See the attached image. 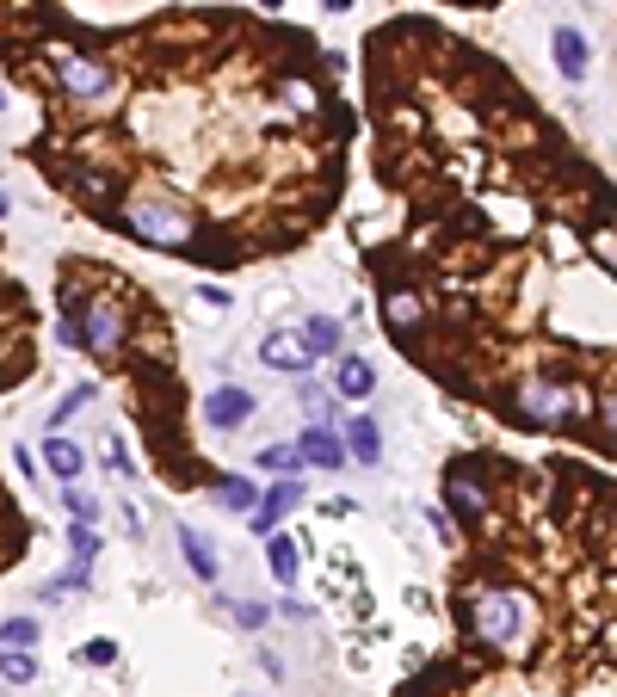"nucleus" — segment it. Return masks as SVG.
<instances>
[{"instance_id":"f257e3e1","label":"nucleus","mask_w":617,"mask_h":697,"mask_svg":"<svg viewBox=\"0 0 617 697\" xmlns=\"http://www.w3.org/2000/svg\"><path fill=\"white\" fill-rule=\"evenodd\" d=\"M457 623H463V642L513 654L531 630V605H525L519 586H506V580H469L457 593Z\"/></svg>"},{"instance_id":"f03ea898","label":"nucleus","mask_w":617,"mask_h":697,"mask_svg":"<svg viewBox=\"0 0 617 697\" xmlns=\"http://www.w3.org/2000/svg\"><path fill=\"white\" fill-rule=\"evenodd\" d=\"M105 223H118L130 241H142V247H167V253H179V247L192 241V229H198V223H192V210L179 204V198H167V192H142V186H124Z\"/></svg>"},{"instance_id":"7ed1b4c3","label":"nucleus","mask_w":617,"mask_h":697,"mask_svg":"<svg viewBox=\"0 0 617 697\" xmlns=\"http://www.w3.org/2000/svg\"><path fill=\"white\" fill-rule=\"evenodd\" d=\"M50 87L56 99H68L75 112L105 118L118 105V68L99 50H75V44H50Z\"/></svg>"},{"instance_id":"20e7f679","label":"nucleus","mask_w":617,"mask_h":697,"mask_svg":"<svg viewBox=\"0 0 617 697\" xmlns=\"http://www.w3.org/2000/svg\"><path fill=\"white\" fill-rule=\"evenodd\" d=\"M482 469H488V457H457V463L445 469V500H451V512H457V525H463V531H482V525H488V512H494Z\"/></svg>"},{"instance_id":"39448f33","label":"nucleus","mask_w":617,"mask_h":697,"mask_svg":"<svg viewBox=\"0 0 617 697\" xmlns=\"http://www.w3.org/2000/svg\"><path fill=\"white\" fill-rule=\"evenodd\" d=\"M272 112L278 118H321L328 112V87H321L315 75H303V68H284V75L272 81Z\"/></svg>"},{"instance_id":"423d86ee","label":"nucleus","mask_w":617,"mask_h":697,"mask_svg":"<svg viewBox=\"0 0 617 697\" xmlns=\"http://www.w3.org/2000/svg\"><path fill=\"white\" fill-rule=\"evenodd\" d=\"M247 414H253V395L235 389V383H223V389H210V395H204V426H216V432L247 426Z\"/></svg>"},{"instance_id":"0eeeda50","label":"nucleus","mask_w":617,"mask_h":697,"mask_svg":"<svg viewBox=\"0 0 617 697\" xmlns=\"http://www.w3.org/2000/svg\"><path fill=\"white\" fill-rule=\"evenodd\" d=\"M297 500H303V475H278V482H272L260 500H253V531L266 537V531H272V525H278Z\"/></svg>"},{"instance_id":"6e6552de","label":"nucleus","mask_w":617,"mask_h":697,"mask_svg":"<svg viewBox=\"0 0 617 697\" xmlns=\"http://www.w3.org/2000/svg\"><path fill=\"white\" fill-rule=\"evenodd\" d=\"M383 321H389V334L395 340H420V327H426V303L414 297V290H383Z\"/></svg>"},{"instance_id":"1a4fd4ad","label":"nucleus","mask_w":617,"mask_h":697,"mask_svg":"<svg viewBox=\"0 0 617 697\" xmlns=\"http://www.w3.org/2000/svg\"><path fill=\"white\" fill-rule=\"evenodd\" d=\"M260 364H266V371H309L315 352L303 346V334L278 327V334H266V346H260Z\"/></svg>"},{"instance_id":"9d476101","label":"nucleus","mask_w":617,"mask_h":697,"mask_svg":"<svg viewBox=\"0 0 617 697\" xmlns=\"http://www.w3.org/2000/svg\"><path fill=\"white\" fill-rule=\"evenodd\" d=\"M297 457L315 463V469H346V445H340V432H328V426L297 432Z\"/></svg>"},{"instance_id":"9b49d317","label":"nucleus","mask_w":617,"mask_h":697,"mask_svg":"<svg viewBox=\"0 0 617 697\" xmlns=\"http://www.w3.org/2000/svg\"><path fill=\"white\" fill-rule=\"evenodd\" d=\"M550 50H556V68H562V81H587V68H593V50H587V38H580L574 25H562L556 38H550Z\"/></svg>"},{"instance_id":"f8f14e48","label":"nucleus","mask_w":617,"mask_h":697,"mask_svg":"<svg viewBox=\"0 0 617 697\" xmlns=\"http://www.w3.org/2000/svg\"><path fill=\"white\" fill-rule=\"evenodd\" d=\"M340 445H346V457L352 463H383V432H377V420H365V414H358V420H346V438H340Z\"/></svg>"},{"instance_id":"ddd939ff","label":"nucleus","mask_w":617,"mask_h":697,"mask_svg":"<svg viewBox=\"0 0 617 697\" xmlns=\"http://www.w3.org/2000/svg\"><path fill=\"white\" fill-rule=\"evenodd\" d=\"M334 389H340V395H352V401H365V395L377 389V371H371V358L346 352V358H340V371H334Z\"/></svg>"},{"instance_id":"4468645a","label":"nucleus","mask_w":617,"mask_h":697,"mask_svg":"<svg viewBox=\"0 0 617 697\" xmlns=\"http://www.w3.org/2000/svg\"><path fill=\"white\" fill-rule=\"evenodd\" d=\"M179 549H186V568H192L198 580H216V574H223V562H216L210 537H198L192 525H179Z\"/></svg>"},{"instance_id":"2eb2a0df","label":"nucleus","mask_w":617,"mask_h":697,"mask_svg":"<svg viewBox=\"0 0 617 697\" xmlns=\"http://www.w3.org/2000/svg\"><path fill=\"white\" fill-rule=\"evenodd\" d=\"M297 334H303V346H309L315 358H328V352H340V340H346V327H340L334 315H309V321L297 327Z\"/></svg>"},{"instance_id":"dca6fc26","label":"nucleus","mask_w":617,"mask_h":697,"mask_svg":"<svg viewBox=\"0 0 617 697\" xmlns=\"http://www.w3.org/2000/svg\"><path fill=\"white\" fill-rule=\"evenodd\" d=\"M266 562H272V580H278V586H297V568H303V556H297V543H290V537L266 531Z\"/></svg>"},{"instance_id":"f3484780","label":"nucleus","mask_w":617,"mask_h":697,"mask_svg":"<svg viewBox=\"0 0 617 697\" xmlns=\"http://www.w3.org/2000/svg\"><path fill=\"white\" fill-rule=\"evenodd\" d=\"M44 457H50V475H56V482H75V475L87 469V451L75 445V438H50Z\"/></svg>"},{"instance_id":"a211bd4d","label":"nucleus","mask_w":617,"mask_h":697,"mask_svg":"<svg viewBox=\"0 0 617 697\" xmlns=\"http://www.w3.org/2000/svg\"><path fill=\"white\" fill-rule=\"evenodd\" d=\"M216 500H223L229 512H253L260 494H253V482H241V475H223V482H216Z\"/></svg>"},{"instance_id":"6ab92c4d","label":"nucleus","mask_w":617,"mask_h":697,"mask_svg":"<svg viewBox=\"0 0 617 697\" xmlns=\"http://www.w3.org/2000/svg\"><path fill=\"white\" fill-rule=\"evenodd\" d=\"M31 673H38V660H31V648H0V679L25 685Z\"/></svg>"},{"instance_id":"aec40b11","label":"nucleus","mask_w":617,"mask_h":697,"mask_svg":"<svg viewBox=\"0 0 617 697\" xmlns=\"http://www.w3.org/2000/svg\"><path fill=\"white\" fill-rule=\"evenodd\" d=\"M0 648H38V623H31V617H7V623H0Z\"/></svg>"},{"instance_id":"412c9836","label":"nucleus","mask_w":617,"mask_h":697,"mask_svg":"<svg viewBox=\"0 0 617 697\" xmlns=\"http://www.w3.org/2000/svg\"><path fill=\"white\" fill-rule=\"evenodd\" d=\"M62 506H68V512H75V519H81V525H99V519H105V506H99L93 494H81L75 482H68V494H62Z\"/></svg>"},{"instance_id":"4be33fe9","label":"nucleus","mask_w":617,"mask_h":697,"mask_svg":"<svg viewBox=\"0 0 617 697\" xmlns=\"http://www.w3.org/2000/svg\"><path fill=\"white\" fill-rule=\"evenodd\" d=\"M260 469H278V475H297V469H303V457H297V445H266V451H260Z\"/></svg>"},{"instance_id":"5701e85b","label":"nucleus","mask_w":617,"mask_h":697,"mask_svg":"<svg viewBox=\"0 0 617 697\" xmlns=\"http://www.w3.org/2000/svg\"><path fill=\"white\" fill-rule=\"evenodd\" d=\"M87 401H93V383H81V389H68V395L56 401V408H50V426H62L68 414H81V408H87Z\"/></svg>"},{"instance_id":"b1692460","label":"nucleus","mask_w":617,"mask_h":697,"mask_svg":"<svg viewBox=\"0 0 617 697\" xmlns=\"http://www.w3.org/2000/svg\"><path fill=\"white\" fill-rule=\"evenodd\" d=\"M68 543H75V556H81V562H87V556H99V525H81V519H75Z\"/></svg>"},{"instance_id":"393cba45","label":"nucleus","mask_w":617,"mask_h":697,"mask_svg":"<svg viewBox=\"0 0 617 697\" xmlns=\"http://www.w3.org/2000/svg\"><path fill=\"white\" fill-rule=\"evenodd\" d=\"M81 660H87V667H112V660H118V642H105V636H93V642L81 648Z\"/></svg>"},{"instance_id":"a878e982","label":"nucleus","mask_w":617,"mask_h":697,"mask_svg":"<svg viewBox=\"0 0 617 697\" xmlns=\"http://www.w3.org/2000/svg\"><path fill=\"white\" fill-rule=\"evenodd\" d=\"M235 617L247 623V630H260V623H266V605H253V599H241V605H235Z\"/></svg>"},{"instance_id":"bb28decb","label":"nucleus","mask_w":617,"mask_h":697,"mask_svg":"<svg viewBox=\"0 0 617 697\" xmlns=\"http://www.w3.org/2000/svg\"><path fill=\"white\" fill-rule=\"evenodd\" d=\"M56 346H75V352H81V327H75V321H68V315L56 321Z\"/></svg>"},{"instance_id":"cd10ccee","label":"nucleus","mask_w":617,"mask_h":697,"mask_svg":"<svg viewBox=\"0 0 617 697\" xmlns=\"http://www.w3.org/2000/svg\"><path fill=\"white\" fill-rule=\"evenodd\" d=\"M198 297H204L210 309H229V290H223V284H204V290H198Z\"/></svg>"},{"instance_id":"c85d7f7f","label":"nucleus","mask_w":617,"mask_h":697,"mask_svg":"<svg viewBox=\"0 0 617 697\" xmlns=\"http://www.w3.org/2000/svg\"><path fill=\"white\" fill-rule=\"evenodd\" d=\"M7 210H13V204H7V192H0V223H7Z\"/></svg>"},{"instance_id":"c756f323","label":"nucleus","mask_w":617,"mask_h":697,"mask_svg":"<svg viewBox=\"0 0 617 697\" xmlns=\"http://www.w3.org/2000/svg\"><path fill=\"white\" fill-rule=\"evenodd\" d=\"M463 7H494V0H463Z\"/></svg>"},{"instance_id":"7c9ffc66","label":"nucleus","mask_w":617,"mask_h":697,"mask_svg":"<svg viewBox=\"0 0 617 697\" xmlns=\"http://www.w3.org/2000/svg\"><path fill=\"white\" fill-rule=\"evenodd\" d=\"M260 7H266V13H272V7H284V0H260Z\"/></svg>"},{"instance_id":"2f4dec72","label":"nucleus","mask_w":617,"mask_h":697,"mask_svg":"<svg viewBox=\"0 0 617 697\" xmlns=\"http://www.w3.org/2000/svg\"><path fill=\"white\" fill-rule=\"evenodd\" d=\"M0 112H7V93H0Z\"/></svg>"}]
</instances>
